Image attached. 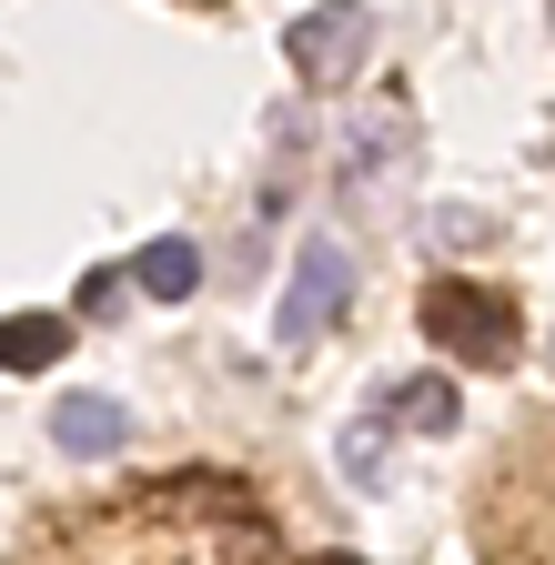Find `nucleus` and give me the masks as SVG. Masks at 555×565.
I'll use <instances>...</instances> for the list:
<instances>
[{
    "instance_id": "obj_1",
    "label": "nucleus",
    "mask_w": 555,
    "mask_h": 565,
    "mask_svg": "<svg viewBox=\"0 0 555 565\" xmlns=\"http://www.w3.org/2000/svg\"><path fill=\"white\" fill-rule=\"evenodd\" d=\"M284 61H293V82L343 92L374 61V11H364V0H313L303 21H284Z\"/></svg>"
},
{
    "instance_id": "obj_2",
    "label": "nucleus",
    "mask_w": 555,
    "mask_h": 565,
    "mask_svg": "<svg viewBox=\"0 0 555 565\" xmlns=\"http://www.w3.org/2000/svg\"><path fill=\"white\" fill-rule=\"evenodd\" d=\"M343 303H354V263H343V243H303V253H293V282H284V313H273V333L303 353V343L333 333Z\"/></svg>"
},
{
    "instance_id": "obj_3",
    "label": "nucleus",
    "mask_w": 555,
    "mask_h": 565,
    "mask_svg": "<svg viewBox=\"0 0 555 565\" xmlns=\"http://www.w3.org/2000/svg\"><path fill=\"white\" fill-rule=\"evenodd\" d=\"M425 333L445 353H465V364H505V353H515V313L495 294H474V282H435V294H425Z\"/></svg>"
},
{
    "instance_id": "obj_4",
    "label": "nucleus",
    "mask_w": 555,
    "mask_h": 565,
    "mask_svg": "<svg viewBox=\"0 0 555 565\" xmlns=\"http://www.w3.org/2000/svg\"><path fill=\"white\" fill-rule=\"evenodd\" d=\"M51 445L82 455V465H92V455H121V445H131V404H121V394H61V404H51Z\"/></svg>"
},
{
    "instance_id": "obj_5",
    "label": "nucleus",
    "mask_w": 555,
    "mask_h": 565,
    "mask_svg": "<svg viewBox=\"0 0 555 565\" xmlns=\"http://www.w3.org/2000/svg\"><path fill=\"white\" fill-rule=\"evenodd\" d=\"M131 294H152V303H192V294H202V243H192V233L142 243V263H131Z\"/></svg>"
},
{
    "instance_id": "obj_6",
    "label": "nucleus",
    "mask_w": 555,
    "mask_h": 565,
    "mask_svg": "<svg viewBox=\"0 0 555 565\" xmlns=\"http://www.w3.org/2000/svg\"><path fill=\"white\" fill-rule=\"evenodd\" d=\"M61 353H72V323L61 313H11L0 323V374H51Z\"/></svg>"
},
{
    "instance_id": "obj_7",
    "label": "nucleus",
    "mask_w": 555,
    "mask_h": 565,
    "mask_svg": "<svg viewBox=\"0 0 555 565\" xmlns=\"http://www.w3.org/2000/svg\"><path fill=\"white\" fill-rule=\"evenodd\" d=\"M394 424H414V435H455V384H445V374L394 384Z\"/></svg>"
},
{
    "instance_id": "obj_8",
    "label": "nucleus",
    "mask_w": 555,
    "mask_h": 565,
    "mask_svg": "<svg viewBox=\"0 0 555 565\" xmlns=\"http://www.w3.org/2000/svg\"><path fill=\"white\" fill-rule=\"evenodd\" d=\"M343 475H354V484L384 475V435H374V424H354V435H343Z\"/></svg>"
},
{
    "instance_id": "obj_9",
    "label": "nucleus",
    "mask_w": 555,
    "mask_h": 565,
    "mask_svg": "<svg viewBox=\"0 0 555 565\" xmlns=\"http://www.w3.org/2000/svg\"><path fill=\"white\" fill-rule=\"evenodd\" d=\"M192 11H202V0H192Z\"/></svg>"
}]
</instances>
